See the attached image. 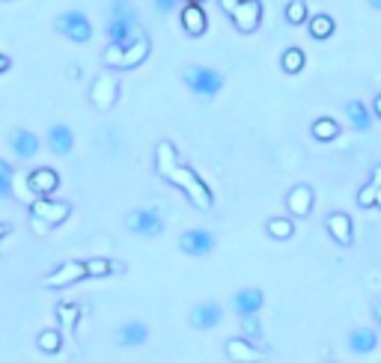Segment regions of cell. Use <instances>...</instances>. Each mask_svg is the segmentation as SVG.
<instances>
[{
	"mask_svg": "<svg viewBox=\"0 0 381 363\" xmlns=\"http://www.w3.org/2000/svg\"><path fill=\"white\" fill-rule=\"evenodd\" d=\"M170 182V185H176L182 194L191 200V206H197L200 211H209L212 206H214V196H212V191H209V185L206 182L197 176V170L194 167H182V164H176V167L164 176Z\"/></svg>",
	"mask_w": 381,
	"mask_h": 363,
	"instance_id": "1",
	"label": "cell"
},
{
	"mask_svg": "<svg viewBox=\"0 0 381 363\" xmlns=\"http://www.w3.org/2000/svg\"><path fill=\"white\" fill-rule=\"evenodd\" d=\"M137 12L131 9L128 4H117L110 9V19H108V36L110 42L117 45H131L137 36Z\"/></svg>",
	"mask_w": 381,
	"mask_h": 363,
	"instance_id": "2",
	"label": "cell"
},
{
	"mask_svg": "<svg viewBox=\"0 0 381 363\" xmlns=\"http://www.w3.org/2000/svg\"><path fill=\"white\" fill-rule=\"evenodd\" d=\"M185 84L197 93V95H218L221 87H224V75L214 72V69H206V65H188L185 69Z\"/></svg>",
	"mask_w": 381,
	"mask_h": 363,
	"instance_id": "3",
	"label": "cell"
},
{
	"mask_svg": "<svg viewBox=\"0 0 381 363\" xmlns=\"http://www.w3.org/2000/svg\"><path fill=\"white\" fill-rule=\"evenodd\" d=\"M69 214H72V203H66V200H48V196H39V200L30 203V218H36L48 226H60Z\"/></svg>",
	"mask_w": 381,
	"mask_h": 363,
	"instance_id": "4",
	"label": "cell"
},
{
	"mask_svg": "<svg viewBox=\"0 0 381 363\" xmlns=\"http://www.w3.org/2000/svg\"><path fill=\"white\" fill-rule=\"evenodd\" d=\"M117 98H120V80L113 78L110 72H102L95 80H93V87H90V102L95 110H110L113 105H117Z\"/></svg>",
	"mask_w": 381,
	"mask_h": 363,
	"instance_id": "5",
	"label": "cell"
},
{
	"mask_svg": "<svg viewBox=\"0 0 381 363\" xmlns=\"http://www.w3.org/2000/svg\"><path fill=\"white\" fill-rule=\"evenodd\" d=\"M57 33H63V36L72 39V42H87L93 36V24L80 9H72V12H63L57 19Z\"/></svg>",
	"mask_w": 381,
	"mask_h": 363,
	"instance_id": "6",
	"label": "cell"
},
{
	"mask_svg": "<svg viewBox=\"0 0 381 363\" xmlns=\"http://www.w3.org/2000/svg\"><path fill=\"white\" fill-rule=\"evenodd\" d=\"M125 226L131 229V233L152 238V236H161L164 221H161V214L152 211V209H137V211H128L125 214Z\"/></svg>",
	"mask_w": 381,
	"mask_h": 363,
	"instance_id": "7",
	"label": "cell"
},
{
	"mask_svg": "<svg viewBox=\"0 0 381 363\" xmlns=\"http://www.w3.org/2000/svg\"><path fill=\"white\" fill-rule=\"evenodd\" d=\"M80 280H87V265H84V262H78V259H69V262H63L57 271H51L45 277V286L63 289V286L80 283Z\"/></svg>",
	"mask_w": 381,
	"mask_h": 363,
	"instance_id": "8",
	"label": "cell"
},
{
	"mask_svg": "<svg viewBox=\"0 0 381 363\" xmlns=\"http://www.w3.org/2000/svg\"><path fill=\"white\" fill-rule=\"evenodd\" d=\"M179 247L188 256H206L214 247V236L209 233V229H188V233L179 236Z\"/></svg>",
	"mask_w": 381,
	"mask_h": 363,
	"instance_id": "9",
	"label": "cell"
},
{
	"mask_svg": "<svg viewBox=\"0 0 381 363\" xmlns=\"http://www.w3.org/2000/svg\"><path fill=\"white\" fill-rule=\"evenodd\" d=\"M149 51H152V42H149L146 33H137V39L125 45V51H122V60L117 63V69L120 72H128V69H137L140 63H146Z\"/></svg>",
	"mask_w": 381,
	"mask_h": 363,
	"instance_id": "10",
	"label": "cell"
},
{
	"mask_svg": "<svg viewBox=\"0 0 381 363\" xmlns=\"http://www.w3.org/2000/svg\"><path fill=\"white\" fill-rule=\"evenodd\" d=\"M233 24L239 33H256V27L262 24V4L259 0H241L236 15H233Z\"/></svg>",
	"mask_w": 381,
	"mask_h": 363,
	"instance_id": "11",
	"label": "cell"
},
{
	"mask_svg": "<svg viewBox=\"0 0 381 363\" xmlns=\"http://www.w3.org/2000/svg\"><path fill=\"white\" fill-rule=\"evenodd\" d=\"M313 203H316V194H313L310 185H295L286 194V209H289L292 218H307L313 211Z\"/></svg>",
	"mask_w": 381,
	"mask_h": 363,
	"instance_id": "12",
	"label": "cell"
},
{
	"mask_svg": "<svg viewBox=\"0 0 381 363\" xmlns=\"http://www.w3.org/2000/svg\"><path fill=\"white\" fill-rule=\"evenodd\" d=\"M226 357L233 360V363H259L265 357L262 349H256V345L251 340H244V337H233L226 342Z\"/></svg>",
	"mask_w": 381,
	"mask_h": 363,
	"instance_id": "13",
	"label": "cell"
},
{
	"mask_svg": "<svg viewBox=\"0 0 381 363\" xmlns=\"http://www.w3.org/2000/svg\"><path fill=\"white\" fill-rule=\"evenodd\" d=\"M224 319V307L214 304V301H206V304H197L191 310V325L197 327V331H209V327L221 325Z\"/></svg>",
	"mask_w": 381,
	"mask_h": 363,
	"instance_id": "14",
	"label": "cell"
},
{
	"mask_svg": "<svg viewBox=\"0 0 381 363\" xmlns=\"http://www.w3.org/2000/svg\"><path fill=\"white\" fill-rule=\"evenodd\" d=\"M27 182H30V191L36 194V196H51V194L60 188V176H57V170H51V167L33 170V173L27 176Z\"/></svg>",
	"mask_w": 381,
	"mask_h": 363,
	"instance_id": "15",
	"label": "cell"
},
{
	"mask_svg": "<svg viewBox=\"0 0 381 363\" xmlns=\"http://www.w3.org/2000/svg\"><path fill=\"white\" fill-rule=\"evenodd\" d=\"M179 21H182V27H185L188 36H203L206 27H209V19H206L200 4H185V9L179 12Z\"/></svg>",
	"mask_w": 381,
	"mask_h": 363,
	"instance_id": "16",
	"label": "cell"
},
{
	"mask_svg": "<svg viewBox=\"0 0 381 363\" xmlns=\"http://www.w3.org/2000/svg\"><path fill=\"white\" fill-rule=\"evenodd\" d=\"M325 226H328L330 238H334L337 244H343V247H349V244H352V218H349L345 211H334V214H328Z\"/></svg>",
	"mask_w": 381,
	"mask_h": 363,
	"instance_id": "17",
	"label": "cell"
},
{
	"mask_svg": "<svg viewBox=\"0 0 381 363\" xmlns=\"http://www.w3.org/2000/svg\"><path fill=\"white\" fill-rule=\"evenodd\" d=\"M9 146H12V152L19 158H33L39 152V137L33 135V131H27V128H15L9 135Z\"/></svg>",
	"mask_w": 381,
	"mask_h": 363,
	"instance_id": "18",
	"label": "cell"
},
{
	"mask_svg": "<svg viewBox=\"0 0 381 363\" xmlns=\"http://www.w3.org/2000/svg\"><path fill=\"white\" fill-rule=\"evenodd\" d=\"M262 301H265V295L259 289H241L236 295V312L244 319V316H256V312L262 310Z\"/></svg>",
	"mask_w": 381,
	"mask_h": 363,
	"instance_id": "19",
	"label": "cell"
},
{
	"mask_svg": "<svg viewBox=\"0 0 381 363\" xmlns=\"http://www.w3.org/2000/svg\"><path fill=\"white\" fill-rule=\"evenodd\" d=\"M375 345H378V334L370 331V327H357V331L349 334V349L355 354H370L375 352Z\"/></svg>",
	"mask_w": 381,
	"mask_h": 363,
	"instance_id": "20",
	"label": "cell"
},
{
	"mask_svg": "<svg viewBox=\"0 0 381 363\" xmlns=\"http://www.w3.org/2000/svg\"><path fill=\"white\" fill-rule=\"evenodd\" d=\"M48 146H51V149H54L57 155L72 152V146H75L72 128H69V125H54L51 131H48Z\"/></svg>",
	"mask_w": 381,
	"mask_h": 363,
	"instance_id": "21",
	"label": "cell"
},
{
	"mask_svg": "<svg viewBox=\"0 0 381 363\" xmlns=\"http://www.w3.org/2000/svg\"><path fill=\"white\" fill-rule=\"evenodd\" d=\"M120 345H143L149 340V327L143 322H125L117 334Z\"/></svg>",
	"mask_w": 381,
	"mask_h": 363,
	"instance_id": "22",
	"label": "cell"
},
{
	"mask_svg": "<svg viewBox=\"0 0 381 363\" xmlns=\"http://www.w3.org/2000/svg\"><path fill=\"white\" fill-rule=\"evenodd\" d=\"M173 167H176V146H173L170 140H161L158 149H155V170H158V176L164 179Z\"/></svg>",
	"mask_w": 381,
	"mask_h": 363,
	"instance_id": "23",
	"label": "cell"
},
{
	"mask_svg": "<svg viewBox=\"0 0 381 363\" xmlns=\"http://www.w3.org/2000/svg\"><path fill=\"white\" fill-rule=\"evenodd\" d=\"M307 27H310V36L322 42V39H328L330 33H334V19H330V15H325V12H319V15H310Z\"/></svg>",
	"mask_w": 381,
	"mask_h": 363,
	"instance_id": "24",
	"label": "cell"
},
{
	"mask_svg": "<svg viewBox=\"0 0 381 363\" xmlns=\"http://www.w3.org/2000/svg\"><path fill=\"white\" fill-rule=\"evenodd\" d=\"M84 265H87V277H108V274H113V271H122V268H125L122 262H110V259H105V256L87 259Z\"/></svg>",
	"mask_w": 381,
	"mask_h": 363,
	"instance_id": "25",
	"label": "cell"
},
{
	"mask_svg": "<svg viewBox=\"0 0 381 363\" xmlns=\"http://www.w3.org/2000/svg\"><path fill=\"white\" fill-rule=\"evenodd\" d=\"M313 137L328 143V140H337L340 137V122L330 120V117H319L316 122H313Z\"/></svg>",
	"mask_w": 381,
	"mask_h": 363,
	"instance_id": "26",
	"label": "cell"
},
{
	"mask_svg": "<svg viewBox=\"0 0 381 363\" xmlns=\"http://www.w3.org/2000/svg\"><path fill=\"white\" fill-rule=\"evenodd\" d=\"M57 319H60V327L63 331H75V325L80 319V307L72 304V301H60L57 304Z\"/></svg>",
	"mask_w": 381,
	"mask_h": 363,
	"instance_id": "27",
	"label": "cell"
},
{
	"mask_svg": "<svg viewBox=\"0 0 381 363\" xmlns=\"http://www.w3.org/2000/svg\"><path fill=\"white\" fill-rule=\"evenodd\" d=\"M345 117H349V122L357 131L370 128V110H367V105H363V102H349V105H345Z\"/></svg>",
	"mask_w": 381,
	"mask_h": 363,
	"instance_id": "28",
	"label": "cell"
},
{
	"mask_svg": "<svg viewBox=\"0 0 381 363\" xmlns=\"http://www.w3.org/2000/svg\"><path fill=\"white\" fill-rule=\"evenodd\" d=\"M304 63H307V57H304L301 48H286V51H283V60H280V65H283L286 75H298V72L304 69Z\"/></svg>",
	"mask_w": 381,
	"mask_h": 363,
	"instance_id": "29",
	"label": "cell"
},
{
	"mask_svg": "<svg viewBox=\"0 0 381 363\" xmlns=\"http://www.w3.org/2000/svg\"><path fill=\"white\" fill-rule=\"evenodd\" d=\"M265 229H268V236H271V238L286 241V238H292V233H295V223H292L289 218H271Z\"/></svg>",
	"mask_w": 381,
	"mask_h": 363,
	"instance_id": "30",
	"label": "cell"
},
{
	"mask_svg": "<svg viewBox=\"0 0 381 363\" xmlns=\"http://www.w3.org/2000/svg\"><path fill=\"white\" fill-rule=\"evenodd\" d=\"M36 345H39L45 354H57L60 345H63V337H60V331H42L36 337Z\"/></svg>",
	"mask_w": 381,
	"mask_h": 363,
	"instance_id": "31",
	"label": "cell"
},
{
	"mask_svg": "<svg viewBox=\"0 0 381 363\" xmlns=\"http://www.w3.org/2000/svg\"><path fill=\"white\" fill-rule=\"evenodd\" d=\"M286 21L289 24H307L310 21V12H307L304 0H292V4L286 6Z\"/></svg>",
	"mask_w": 381,
	"mask_h": 363,
	"instance_id": "32",
	"label": "cell"
},
{
	"mask_svg": "<svg viewBox=\"0 0 381 363\" xmlns=\"http://www.w3.org/2000/svg\"><path fill=\"white\" fill-rule=\"evenodd\" d=\"M12 185H15V173L9 164L0 158V200H6V196H12Z\"/></svg>",
	"mask_w": 381,
	"mask_h": 363,
	"instance_id": "33",
	"label": "cell"
},
{
	"mask_svg": "<svg viewBox=\"0 0 381 363\" xmlns=\"http://www.w3.org/2000/svg\"><path fill=\"white\" fill-rule=\"evenodd\" d=\"M241 331H244V340H262V325L256 316H244L241 319Z\"/></svg>",
	"mask_w": 381,
	"mask_h": 363,
	"instance_id": "34",
	"label": "cell"
},
{
	"mask_svg": "<svg viewBox=\"0 0 381 363\" xmlns=\"http://www.w3.org/2000/svg\"><path fill=\"white\" fill-rule=\"evenodd\" d=\"M375 196H378V188L370 182V185H363V188H360V194H357V206H360V209L375 206Z\"/></svg>",
	"mask_w": 381,
	"mask_h": 363,
	"instance_id": "35",
	"label": "cell"
},
{
	"mask_svg": "<svg viewBox=\"0 0 381 363\" xmlns=\"http://www.w3.org/2000/svg\"><path fill=\"white\" fill-rule=\"evenodd\" d=\"M218 4H221V9L229 15V19H233V15H236V9H239V4H241V0H218Z\"/></svg>",
	"mask_w": 381,
	"mask_h": 363,
	"instance_id": "36",
	"label": "cell"
},
{
	"mask_svg": "<svg viewBox=\"0 0 381 363\" xmlns=\"http://www.w3.org/2000/svg\"><path fill=\"white\" fill-rule=\"evenodd\" d=\"M182 4V0H155V6H158V12H173L176 6Z\"/></svg>",
	"mask_w": 381,
	"mask_h": 363,
	"instance_id": "37",
	"label": "cell"
},
{
	"mask_svg": "<svg viewBox=\"0 0 381 363\" xmlns=\"http://www.w3.org/2000/svg\"><path fill=\"white\" fill-rule=\"evenodd\" d=\"M30 223H33V229H36L39 236H42V233H48V229H51V226H48V223H42V221H36V218H30Z\"/></svg>",
	"mask_w": 381,
	"mask_h": 363,
	"instance_id": "38",
	"label": "cell"
},
{
	"mask_svg": "<svg viewBox=\"0 0 381 363\" xmlns=\"http://www.w3.org/2000/svg\"><path fill=\"white\" fill-rule=\"evenodd\" d=\"M370 182H372L375 188H381V164H375V170H372V179H370Z\"/></svg>",
	"mask_w": 381,
	"mask_h": 363,
	"instance_id": "39",
	"label": "cell"
},
{
	"mask_svg": "<svg viewBox=\"0 0 381 363\" xmlns=\"http://www.w3.org/2000/svg\"><path fill=\"white\" fill-rule=\"evenodd\" d=\"M9 65H12V60H9L6 54H0V75H4V72L9 69Z\"/></svg>",
	"mask_w": 381,
	"mask_h": 363,
	"instance_id": "40",
	"label": "cell"
},
{
	"mask_svg": "<svg viewBox=\"0 0 381 363\" xmlns=\"http://www.w3.org/2000/svg\"><path fill=\"white\" fill-rule=\"evenodd\" d=\"M372 110H375V117H381V95H375V102H372Z\"/></svg>",
	"mask_w": 381,
	"mask_h": 363,
	"instance_id": "41",
	"label": "cell"
},
{
	"mask_svg": "<svg viewBox=\"0 0 381 363\" xmlns=\"http://www.w3.org/2000/svg\"><path fill=\"white\" fill-rule=\"evenodd\" d=\"M9 236V223H0V241H4Z\"/></svg>",
	"mask_w": 381,
	"mask_h": 363,
	"instance_id": "42",
	"label": "cell"
},
{
	"mask_svg": "<svg viewBox=\"0 0 381 363\" xmlns=\"http://www.w3.org/2000/svg\"><path fill=\"white\" fill-rule=\"evenodd\" d=\"M375 322H378V327H381V301H375Z\"/></svg>",
	"mask_w": 381,
	"mask_h": 363,
	"instance_id": "43",
	"label": "cell"
},
{
	"mask_svg": "<svg viewBox=\"0 0 381 363\" xmlns=\"http://www.w3.org/2000/svg\"><path fill=\"white\" fill-rule=\"evenodd\" d=\"M375 206L381 209V188H378V196H375Z\"/></svg>",
	"mask_w": 381,
	"mask_h": 363,
	"instance_id": "44",
	"label": "cell"
},
{
	"mask_svg": "<svg viewBox=\"0 0 381 363\" xmlns=\"http://www.w3.org/2000/svg\"><path fill=\"white\" fill-rule=\"evenodd\" d=\"M370 4H372L375 9H381V0H370Z\"/></svg>",
	"mask_w": 381,
	"mask_h": 363,
	"instance_id": "45",
	"label": "cell"
},
{
	"mask_svg": "<svg viewBox=\"0 0 381 363\" xmlns=\"http://www.w3.org/2000/svg\"><path fill=\"white\" fill-rule=\"evenodd\" d=\"M185 4H200L203 6V0H185Z\"/></svg>",
	"mask_w": 381,
	"mask_h": 363,
	"instance_id": "46",
	"label": "cell"
},
{
	"mask_svg": "<svg viewBox=\"0 0 381 363\" xmlns=\"http://www.w3.org/2000/svg\"><path fill=\"white\" fill-rule=\"evenodd\" d=\"M328 363H337V360H328Z\"/></svg>",
	"mask_w": 381,
	"mask_h": 363,
	"instance_id": "47",
	"label": "cell"
}]
</instances>
